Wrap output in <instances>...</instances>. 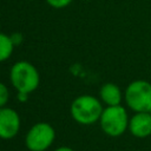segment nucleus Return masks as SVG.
<instances>
[{
    "label": "nucleus",
    "instance_id": "9",
    "mask_svg": "<svg viewBox=\"0 0 151 151\" xmlns=\"http://www.w3.org/2000/svg\"><path fill=\"white\" fill-rule=\"evenodd\" d=\"M13 48H14V44L12 38H9L4 33H0V63L7 60L12 55Z\"/></svg>",
    "mask_w": 151,
    "mask_h": 151
},
{
    "label": "nucleus",
    "instance_id": "3",
    "mask_svg": "<svg viewBox=\"0 0 151 151\" xmlns=\"http://www.w3.org/2000/svg\"><path fill=\"white\" fill-rule=\"evenodd\" d=\"M124 99L134 112H151V83L143 79L131 81L125 90Z\"/></svg>",
    "mask_w": 151,
    "mask_h": 151
},
{
    "label": "nucleus",
    "instance_id": "8",
    "mask_svg": "<svg viewBox=\"0 0 151 151\" xmlns=\"http://www.w3.org/2000/svg\"><path fill=\"white\" fill-rule=\"evenodd\" d=\"M99 97L100 100L106 106H116V105H120L123 99V93L118 87V85L113 83H106L100 87Z\"/></svg>",
    "mask_w": 151,
    "mask_h": 151
},
{
    "label": "nucleus",
    "instance_id": "1",
    "mask_svg": "<svg viewBox=\"0 0 151 151\" xmlns=\"http://www.w3.org/2000/svg\"><path fill=\"white\" fill-rule=\"evenodd\" d=\"M103 110L101 101L90 94L77 97L70 107L72 118L81 125H91L99 122Z\"/></svg>",
    "mask_w": 151,
    "mask_h": 151
},
{
    "label": "nucleus",
    "instance_id": "14",
    "mask_svg": "<svg viewBox=\"0 0 151 151\" xmlns=\"http://www.w3.org/2000/svg\"><path fill=\"white\" fill-rule=\"evenodd\" d=\"M85 1H91V0H85Z\"/></svg>",
    "mask_w": 151,
    "mask_h": 151
},
{
    "label": "nucleus",
    "instance_id": "6",
    "mask_svg": "<svg viewBox=\"0 0 151 151\" xmlns=\"http://www.w3.org/2000/svg\"><path fill=\"white\" fill-rule=\"evenodd\" d=\"M20 130V117L18 112L11 107L0 109V138L12 139Z\"/></svg>",
    "mask_w": 151,
    "mask_h": 151
},
{
    "label": "nucleus",
    "instance_id": "15",
    "mask_svg": "<svg viewBox=\"0 0 151 151\" xmlns=\"http://www.w3.org/2000/svg\"><path fill=\"white\" fill-rule=\"evenodd\" d=\"M150 113H151V112H150Z\"/></svg>",
    "mask_w": 151,
    "mask_h": 151
},
{
    "label": "nucleus",
    "instance_id": "2",
    "mask_svg": "<svg viewBox=\"0 0 151 151\" xmlns=\"http://www.w3.org/2000/svg\"><path fill=\"white\" fill-rule=\"evenodd\" d=\"M9 78L13 87L19 93L26 94L35 91L40 83L38 70L28 61L15 63L11 68Z\"/></svg>",
    "mask_w": 151,
    "mask_h": 151
},
{
    "label": "nucleus",
    "instance_id": "7",
    "mask_svg": "<svg viewBox=\"0 0 151 151\" xmlns=\"http://www.w3.org/2000/svg\"><path fill=\"white\" fill-rule=\"evenodd\" d=\"M130 133L136 138H146L151 136V113L150 112H134L129 120Z\"/></svg>",
    "mask_w": 151,
    "mask_h": 151
},
{
    "label": "nucleus",
    "instance_id": "12",
    "mask_svg": "<svg viewBox=\"0 0 151 151\" xmlns=\"http://www.w3.org/2000/svg\"><path fill=\"white\" fill-rule=\"evenodd\" d=\"M54 151H74V150L72 147H68V146H59Z\"/></svg>",
    "mask_w": 151,
    "mask_h": 151
},
{
    "label": "nucleus",
    "instance_id": "13",
    "mask_svg": "<svg viewBox=\"0 0 151 151\" xmlns=\"http://www.w3.org/2000/svg\"><path fill=\"white\" fill-rule=\"evenodd\" d=\"M27 97H28V94H26V93H19V92H18V99H19V100L25 101V100L27 99Z\"/></svg>",
    "mask_w": 151,
    "mask_h": 151
},
{
    "label": "nucleus",
    "instance_id": "10",
    "mask_svg": "<svg viewBox=\"0 0 151 151\" xmlns=\"http://www.w3.org/2000/svg\"><path fill=\"white\" fill-rule=\"evenodd\" d=\"M8 99H9L8 88H7V86L4 83H0V109L6 106Z\"/></svg>",
    "mask_w": 151,
    "mask_h": 151
},
{
    "label": "nucleus",
    "instance_id": "11",
    "mask_svg": "<svg viewBox=\"0 0 151 151\" xmlns=\"http://www.w3.org/2000/svg\"><path fill=\"white\" fill-rule=\"evenodd\" d=\"M73 0H46V2L54 8H64L68 6Z\"/></svg>",
    "mask_w": 151,
    "mask_h": 151
},
{
    "label": "nucleus",
    "instance_id": "5",
    "mask_svg": "<svg viewBox=\"0 0 151 151\" xmlns=\"http://www.w3.org/2000/svg\"><path fill=\"white\" fill-rule=\"evenodd\" d=\"M55 138V131L48 123L40 122L34 124L25 137V145L29 151L47 150Z\"/></svg>",
    "mask_w": 151,
    "mask_h": 151
},
{
    "label": "nucleus",
    "instance_id": "4",
    "mask_svg": "<svg viewBox=\"0 0 151 151\" xmlns=\"http://www.w3.org/2000/svg\"><path fill=\"white\" fill-rule=\"evenodd\" d=\"M129 116L122 105L106 106L99 119L103 132L110 137H119L129 129Z\"/></svg>",
    "mask_w": 151,
    "mask_h": 151
}]
</instances>
